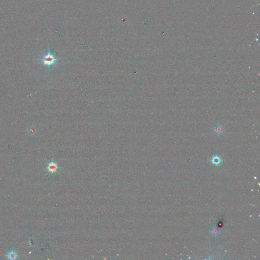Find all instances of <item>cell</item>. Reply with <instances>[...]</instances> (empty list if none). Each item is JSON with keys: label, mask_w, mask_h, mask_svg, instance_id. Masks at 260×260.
Returning <instances> with one entry per match:
<instances>
[{"label": "cell", "mask_w": 260, "mask_h": 260, "mask_svg": "<svg viewBox=\"0 0 260 260\" xmlns=\"http://www.w3.org/2000/svg\"><path fill=\"white\" fill-rule=\"evenodd\" d=\"M211 162H212V164L216 165H218L219 164H220L221 162V160L220 159V158L217 156H214L211 159Z\"/></svg>", "instance_id": "cell-5"}, {"label": "cell", "mask_w": 260, "mask_h": 260, "mask_svg": "<svg viewBox=\"0 0 260 260\" xmlns=\"http://www.w3.org/2000/svg\"><path fill=\"white\" fill-rule=\"evenodd\" d=\"M57 59L54 55L48 52L46 55L43 56L41 58V61L44 65L48 67L55 65L57 62Z\"/></svg>", "instance_id": "cell-1"}, {"label": "cell", "mask_w": 260, "mask_h": 260, "mask_svg": "<svg viewBox=\"0 0 260 260\" xmlns=\"http://www.w3.org/2000/svg\"><path fill=\"white\" fill-rule=\"evenodd\" d=\"M57 169H58L57 165L53 162L49 163L48 165V167H47L48 170L49 172H52V173L56 172L57 170Z\"/></svg>", "instance_id": "cell-4"}, {"label": "cell", "mask_w": 260, "mask_h": 260, "mask_svg": "<svg viewBox=\"0 0 260 260\" xmlns=\"http://www.w3.org/2000/svg\"><path fill=\"white\" fill-rule=\"evenodd\" d=\"M6 257L9 260H13L17 259L18 255L16 252L14 251H11L7 253Z\"/></svg>", "instance_id": "cell-3"}, {"label": "cell", "mask_w": 260, "mask_h": 260, "mask_svg": "<svg viewBox=\"0 0 260 260\" xmlns=\"http://www.w3.org/2000/svg\"><path fill=\"white\" fill-rule=\"evenodd\" d=\"M214 131L217 134L220 135L223 134L224 132V129L222 125L220 124H218L214 127Z\"/></svg>", "instance_id": "cell-2"}]
</instances>
